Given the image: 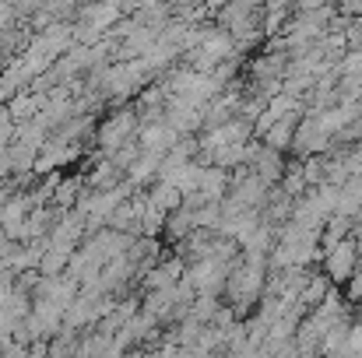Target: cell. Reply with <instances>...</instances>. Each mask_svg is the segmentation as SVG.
<instances>
[{
	"mask_svg": "<svg viewBox=\"0 0 362 358\" xmlns=\"http://www.w3.org/2000/svg\"><path fill=\"white\" fill-rule=\"evenodd\" d=\"M0 358H28V348H25V345H18V341H11V345L0 352Z\"/></svg>",
	"mask_w": 362,
	"mask_h": 358,
	"instance_id": "obj_12",
	"label": "cell"
},
{
	"mask_svg": "<svg viewBox=\"0 0 362 358\" xmlns=\"http://www.w3.org/2000/svg\"><path fill=\"white\" fill-rule=\"evenodd\" d=\"M78 295H81V285L71 274H64V278H42L39 288H35V295H32V302H49L53 309H60L67 316L71 306L78 302Z\"/></svg>",
	"mask_w": 362,
	"mask_h": 358,
	"instance_id": "obj_3",
	"label": "cell"
},
{
	"mask_svg": "<svg viewBox=\"0 0 362 358\" xmlns=\"http://www.w3.org/2000/svg\"><path fill=\"white\" fill-rule=\"evenodd\" d=\"M349 352L362 358V323H352V330H349Z\"/></svg>",
	"mask_w": 362,
	"mask_h": 358,
	"instance_id": "obj_11",
	"label": "cell"
},
{
	"mask_svg": "<svg viewBox=\"0 0 362 358\" xmlns=\"http://www.w3.org/2000/svg\"><path fill=\"white\" fill-rule=\"evenodd\" d=\"M246 169H250V172H253V176H257V179H260L264 186H271V190H274V186H278V183L285 179V172H288L285 158H281L278 151L264 148V144L257 148V155H253V162H250Z\"/></svg>",
	"mask_w": 362,
	"mask_h": 358,
	"instance_id": "obj_4",
	"label": "cell"
},
{
	"mask_svg": "<svg viewBox=\"0 0 362 358\" xmlns=\"http://www.w3.org/2000/svg\"><path fill=\"white\" fill-rule=\"evenodd\" d=\"M78 345H81V334L64 327L57 338H49V358H74L78 355Z\"/></svg>",
	"mask_w": 362,
	"mask_h": 358,
	"instance_id": "obj_8",
	"label": "cell"
},
{
	"mask_svg": "<svg viewBox=\"0 0 362 358\" xmlns=\"http://www.w3.org/2000/svg\"><path fill=\"white\" fill-rule=\"evenodd\" d=\"M71 256H74V253H64V249L46 246L42 263H39V274H42V278H64V274H67V267H71Z\"/></svg>",
	"mask_w": 362,
	"mask_h": 358,
	"instance_id": "obj_7",
	"label": "cell"
},
{
	"mask_svg": "<svg viewBox=\"0 0 362 358\" xmlns=\"http://www.w3.org/2000/svg\"><path fill=\"white\" fill-rule=\"evenodd\" d=\"M81 193H85V176H81V172L64 176V183H60V190H57V197H53V208L67 215V211H74V208H78Z\"/></svg>",
	"mask_w": 362,
	"mask_h": 358,
	"instance_id": "obj_6",
	"label": "cell"
},
{
	"mask_svg": "<svg viewBox=\"0 0 362 358\" xmlns=\"http://www.w3.org/2000/svg\"><path fill=\"white\" fill-rule=\"evenodd\" d=\"M345 39H349V49L352 53H362V18L345 25Z\"/></svg>",
	"mask_w": 362,
	"mask_h": 358,
	"instance_id": "obj_10",
	"label": "cell"
},
{
	"mask_svg": "<svg viewBox=\"0 0 362 358\" xmlns=\"http://www.w3.org/2000/svg\"><path fill=\"white\" fill-rule=\"evenodd\" d=\"M137 133H141L137 109H134V106H120L117 113H110V117L99 123V130H95V151L110 158V155H117L120 148H127L130 141H137Z\"/></svg>",
	"mask_w": 362,
	"mask_h": 358,
	"instance_id": "obj_1",
	"label": "cell"
},
{
	"mask_svg": "<svg viewBox=\"0 0 362 358\" xmlns=\"http://www.w3.org/2000/svg\"><path fill=\"white\" fill-rule=\"evenodd\" d=\"M14 133H18V123L11 119L7 106H0V144L11 148V144H14Z\"/></svg>",
	"mask_w": 362,
	"mask_h": 358,
	"instance_id": "obj_9",
	"label": "cell"
},
{
	"mask_svg": "<svg viewBox=\"0 0 362 358\" xmlns=\"http://www.w3.org/2000/svg\"><path fill=\"white\" fill-rule=\"evenodd\" d=\"M356 274H359V236H349L324 253V278L331 285H349Z\"/></svg>",
	"mask_w": 362,
	"mask_h": 358,
	"instance_id": "obj_2",
	"label": "cell"
},
{
	"mask_svg": "<svg viewBox=\"0 0 362 358\" xmlns=\"http://www.w3.org/2000/svg\"><path fill=\"white\" fill-rule=\"evenodd\" d=\"M158 172H162V155H151V151H141V158L127 169V183H134L137 190H144L148 183L155 186L158 183Z\"/></svg>",
	"mask_w": 362,
	"mask_h": 358,
	"instance_id": "obj_5",
	"label": "cell"
}]
</instances>
